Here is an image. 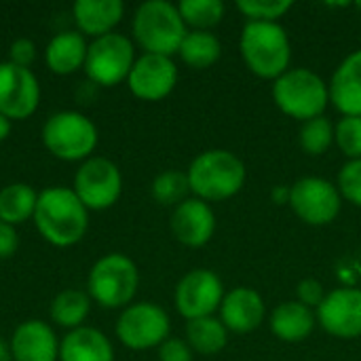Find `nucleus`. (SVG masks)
Segmentation results:
<instances>
[{
	"label": "nucleus",
	"mask_w": 361,
	"mask_h": 361,
	"mask_svg": "<svg viewBox=\"0 0 361 361\" xmlns=\"http://www.w3.org/2000/svg\"><path fill=\"white\" fill-rule=\"evenodd\" d=\"M34 224L44 241L55 247H70L82 241L89 228V209L72 188L49 186L38 192Z\"/></svg>",
	"instance_id": "nucleus-1"
},
{
	"label": "nucleus",
	"mask_w": 361,
	"mask_h": 361,
	"mask_svg": "<svg viewBox=\"0 0 361 361\" xmlns=\"http://www.w3.org/2000/svg\"><path fill=\"white\" fill-rule=\"evenodd\" d=\"M239 49L245 66L260 78L277 80L290 70L292 44L279 23L247 21L241 32Z\"/></svg>",
	"instance_id": "nucleus-2"
},
{
	"label": "nucleus",
	"mask_w": 361,
	"mask_h": 361,
	"mask_svg": "<svg viewBox=\"0 0 361 361\" xmlns=\"http://www.w3.org/2000/svg\"><path fill=\"white\" fill-rule=\"evenodd\" d=\"M190 192L197 199L209 201H226L235 197L245 184V165L231 150H205L197 159H192L188 171Z\"/></svg>",
	"instance_id": "nucleus-3"
},
{
	"label": "nucleus",
	"mask_w": 361,
	"mask_h": 361,
	"mask_svg": "<svg viewBox=\"0 0 361 361\" xmlns=\"http://www.w3.org/2000/svg\"><path fill=\"white\" fill-rule=\"evenodd\" d=\"M133 38L146 51L154 55H167L180 51L186 36V23L176 4L167 0H146L133 15Z\"/></svg>",
	"instance_id": "nucleus-4"
},
{
	"label": "nucleus",
	"mask_w": 361,
	"mask_h": 361,
	"mask_svg": "<svg viewBox=\"0 0 361 361\" xmlns=\"http://www.w3.org/2000/svg\"><path fill=\"white\" fill-rule=\"evenodd\" d=\"M137 286L140 271L135 262L121 252H110L97 258L87 277V294L104 309L129 307Z\"/></svg>",
	"instance_id": "nucleus-5"
},
{
	"label": "nucleus",
	"mask_w": 361,
	"mask_h": 361,
	"mask_svg": "<svg viewBox=\"0 0 361 361\" xmlns=\"http://www.w3.org/2000/svg\"><path fill=\"white\" fill-rule=\"evenodd\" d=\"M40 137L53 157L82 163L95 150L99 131L87 114L78 110H57L44 121Z\"/></svg>",
	"instance_id": "nucleus-6"
},
{
	"label": "nucleus",
	"mask_w": 361,
	"mask_h": 361,
	"mask_svg": "<svg viewBox=\"0 0 361 361\" xmlns=\"http://www.w3.org/2000/svg\"><path fill=\"white\" fill-rule=\"evenodd\" d=\"M273 99L283 114L307 123L324 116L330 102V91L319 74L307 68H292L275 80Z\"/></svg>",
	"instance_id": "nucleus-7"
},
{
	"label": "nucleus",
	"mask_w": 361,
	"mask_h": 361,
	"mask_svg": "<svg viewBox=\"0 0 361 361\" xmlns=\"http://www.w3.org/2000/svg\"><path fill=\"white\" fill-rule=\"evenodd\" d=\"M135 59L137 57L131 38L118 32H110L89 42L85 72L93 85L112 87L121 80H127Z\"/></svg>",
	"instance_id": "nucleus-8"
},
{
	"label": "nucleus",
	"mask_w": 361,
	"mask_h": 361,
	"mask_svg": "<svg viewBox=\"0 0 361 361\" xmlns=\"http://www.w3.org/2000/svg\"><path fill=\"white\" fill-rule=\"evenodd\" d=\"M72 190L87 209H108L121 199L123 192L121 169L108 157H89L78 165L72 180Z\"/></svg>",
	"instance_id": "nucleus-9"
},
{
	"label": "nucleus",
	"mask_w": 361,
	"mask_h": 361,
	"mask_svg": "<svg viewBox=\"0 0 361 361\" xmlns=\"http://www.w3.org/2000/svg\"><path fill=\"white\" fill-rule=\"evenodd\" d=\"M169 315L154 302H133L123 309L116 322V338L133 351L161 347L169 338Z\"/></svg>",
	"instance_id": "nucleus-10"
},
{
	"label": "nucleus",
	"mask_w": 361,
	"mask_h": 361,
	"mask_svg": "<svg viewBox=\"0 0 361 361\" xmlns=\"http://www.w3.org/2000/svg\"><path fill=\"white\" fill-rule=\"evenodd\" d=\"M290 205L305 224L326 226L341 214L343 197L332 182L309 176L290 186Z\"/></svg>",
	"instance_id": "nucleus-11"
},
{
	"label": "nucleus",
	"mask_w": 361,
	"mask_h": 361,
	"mask_svg": "<svg viewBox=\"0 0 361 361\" xmlns=\"http://www.w3.org/2000/svg\"><path fill=\"white\" fill-rule=\"evenodd\" d=\"M176 309L184 319L212 317L224 300V288L220 277L207 269H195L186 273L176 288Z\"/></svg>",
	"instance_id": "nucleus-12"
},
{
	"label": "nucleus",
	"mask_w": 361,
	"mask_h": 361,
	"mask_svg": "<svg viewBox=\"0 0 361 361\" xmlns=\"http://www.w3.org/2000/svg\"><path fill=\"white\" fill-rule=\"evenodd\" d=\"M40 82L30 68L0 61V112L11 121H23L38 110Z\"/></svg>",
	"instance_id": "nucleus-13"
},
{
	"label": "nucleus",
	"mask_w": 361,
	"mask_h": 361,
	"mask_svg": "<svg viewBox=\"0 0 361 361\" xmlns=\"http://www.w3.org/2000/svg\"><path fill=\"white\" fill-rule=\"evenodd\" d=\"M178 82V68L171 57L144 53L135 59L127 85L131 93L146 102H159L167 97Z\"/></svg>",
	"instance_id": "nucleus-14"
},
{
	"label": "nucleus",
	"mask_w": 361,
	"mask_h": 361,
	"mask_svg": "<svg viewBox=\"0 0 361 361\" xmlns=\"http://www.w3.org/2000/svg\"><path fill=\"white\" fill-rule=\"evenodd\" d=\"M317 322L336 338L351 341L361 336V290L338 288L326 294L317 307Z\"/></svg>",
	"instance_id": "nucleus-15"
},
{
	"label": "nucleus",
	"mask_w": 361,
	"mask_h": 361,
	"mask_svg": "<svg viewBox=\"0 0 361 361\" xmlns=\"http://www.w3.org/2000/svg\"><path fill=\"white\" fill-rule=\"evenodd\" d=\"M171 233L173 237L188 247H203L205 243H209V239L214 237L216 231V216L214 209L209 207V203L192 197L182 201L169 220Z\"/></svg>",
	"instance_id": "nucleus-16"
},
{
	"label": "nucleus",
	"mask_w": 361,
	"mask_h": 361,
	"mask_svg": "<svg viewBox=\"0 0 361 361\" xmlns=\"http://www.w3.org/2000/svg\"><path fill=\"white\" fill-rule=\"evenodd\" d=\"M59 343L55 330L42 319L21 322L8 341L13 361H59Z\"/></svg>",
	"instance_id": "nucleus-17"
},
{
	"label": "nucleus",
	"mask_w": 361,
	"mask_h": 361,
	"mask_svg": "<svg viewBox=\"0 0 361 361\" xmlns=\"http://www.w3.org/2000/svg\"><path fill=\"white\" fill-rule=\"evenodd\" d=\"M264 300L252 288H235L224 294L220 305V322L226 330L237 334H250L264 322Z\"/></svg>",
	"instance_id": "nucleus-18"
},
{
	"label": "nucleus",
	"mask_w": 361,
	"mask_h": 361,
	"mask_svg": "<svg viewBox=\"0 0 361 361\" xmlns=\"http://www.w3.org/2000/svg\"><path fill=\"white\" fill-rule=\"evenodd\" d=\"M328 91L330 102L343 116H361V49L341 61Z\"/></svg>",
	"instance_id": "nucleus-19"
},
{
	"label": "nucleus",
	"mask_w": 361,
	"mask_h": 361,
	"mask_svg": "<svg viewBox=\"0 0 361 361\" xmlns=\"http://www.w3.org/2000/svg\"><path fill=\"white\" fill-rule=\"evenodd\" d=\"M125 15L123 0H76L72 4V17L80 34L99 38L114 32Z\"/></svg>",
	"instance_id": "nucleus-20"
},
{
	"label": "nucleus",
	"mask_w": 361,
	"mask_h": 361,
	"mask_svg": "<svg viewBox=\"0 0 361 361\" xmlns=\"http://www.w3.org/2000/svg\"><path fill=\"white\" fill-rule=\"evenodd\" d=\"M59 361H114V349L104 332L82 326L61 338Z\"/></svg>",
	"instance_id": "nucleus-21"
},
{
	"label": "nucleus",
	"mask_w": 361,
	"mask_h": 361,
	"mask_svg": "<svg viewBox=\"0 0 361 361\" xmlns=\"http://www.w3.org/2000/svg\"><path fill=\"white\" fill-rule=\"evenodd\" d=\"M89 42L78 30L57 32L44 47V61L55 74H72L78 68H85Z\"/></svg>",
	"instance_id": "nucleus-22"
},
{
	"label": "nucleus",
	"mask_w": 361,
	"mask_h": 361,
	"mask_svg": "<svg viewBox=\"0 0 361 361\" xmlns=\"http://www.w3.org/2000/svg\"><path fill=\"white\" fill-rule=\"evenodd\" d=\"M271 332L283 343H300L315 328V315L300 302H281L271 313Z\"/></svg>",
	"instance_id": "nucleus-23"
},
{
	"label": "nucleus",
	"mask_w": 361,
	"mask_h": 361,
	"mask_svg": "<svg viewBox=\"0 0 361 361\" xmlns=\"http://www.w3.org/2000/svg\"><path fill=\"white\" fill-rule=\"evenodd\" d=\"M38 192L25 182H13L0 188V220L17 226L34 218Z\"/></svg>",
	"instance_id": "nucleus-24"
},
{
	"label": "nucleus",
	"mask_w": 361,
	"mask_h": 361,
	"mask_svg": "<svg viewBox=\"0 0 361 361\" xmlns=\"http://www.w3.org/2000/svg\"><path fill=\"white\" fill-rule=\"evenodd\" d=\"M49 313H51V319L57 326H61L68 332H72V330L85 326V319L91 313V296L87 292L74 290V288L61 290L53 298Z\"/></svg>",
	"instance_id": "nucleus-25"
},
{
	"label": "nucleus",
	"mask_w": 361,
	"mask_h": 361,
	"mask_svg": "<svg viewBox=\"0 0 361 361\" xmlns=\"http://www.w3.org/2000/svg\"><path fill=\"white\" fill-rule=\"evenodd\" d=\"M178 53L186 66H190L195 70H205L220 59L222 44L207 30H190V32H186Z\"/></svg>",
	"instance_id": "nucleus-26"
},
{
	"label": "nucleus",
	"mask_w": 361,
	"mask_h": 361,
	"mask_svg": "<svg viewBox=\"0 0 361 361\" xmlns=\"http://www.w3.org/2000/svg\"><path fill=\"white\" fill-rule=\"evenodd\" d=\"M228 330L216 317H201L186 322V343L201 355H216L226 347Z\"/></svg>",
	"instance_id": "nucleus-27"
},
{
	"label": "nucleus",
	"mask_w": 361,
	"mask_h": 361,
	"mask_svg": "<svg viewBox=\"0 0 361 361\" xmlns=\"http://www.w3.org/2000/svg\"><path fill=\"white\" fill-rule=\"evenodd\" d=\"M178 11L186 25L192 30H207L218 25L224 17V2L222 0H182Z\"/></svg>",
	"instance_id": "nucleus-28"
},
{
	"label": "nucleus",
	"mask_w": 361,
	"mask_h": 361,
	"mask_svg": "<svg viewBox=\"0 0 361 361\" xmlns=\"http://www.w3.org/2000/svg\"><path fill=\"white\" fill-rule=\"evenodd\" d=\"M150 192L154 197L157 203L161 205H173L178 207L182 201H186L188 192H190V184H188V176L176 169L163 171L152 180Z\"/></svg>",
	"instance_id": "nucleus-29"
},
{
	"label": "nucleus",
	"mask_w": 361,
	"mask_h": 361,
	"mask_svg": "<svg viewBox=\"0 0 361 361\" xmlns=\"http://www.w3.org/2000/svg\"><path fill=\"white\" fill-rule=\"evenodd\" d=\"M334 142V125L328 116L311 118L300 129V146L307 154L319 157L324 154Z\"/></svg>",
	"instance_id": "nucleus-30"
},
{
	"label": "nucleus",
	"mask_w": 361,
	"mask_h": 361,
	"mask_svg": "<svg viewBox=\"0 0 361 361\" xmlns=\"http://www.w3.org/2000/svg\"><path fill=\"white\" fill-rule=\"evenodd\" d=\"M294 6L292 0H239L237 8L250 21H269L279 23V19Z\"/></svg>",
	"instance_id": "nucleus-31"
},
{
	"label": "nucleus",
	"mask_w": 361,
	"mask_h": 361,
	"mask_svg": "<svg viewBox=\"0 0 361 361\" xmlns=\"http://www.w3.org/2000/svg\"><path fill=\"white\" fill-rule=\"evenodd\" d=\"M334 142L351 161H361V116H343L334 127Z\"/></svg>",
	"instance_id": "nucleus-32"
},
{
	"label": "nucleus",
	"mask_w": 361,
	"mask_h": 361,
	"mask_svg": "<svg viewBox=\"0 0 361 361\" xmlns=\"http://www.w3.org/2000/svg\"><path fill=\"white\" fill-rule=\"evenodd\" d=\"M338 192L343 199L361 207V161H349L338 173Z\"/></svg>",
	"instance_id": "nucleus-33"
},
{
	"label": "nucleus",
	"mask_w": 361,
	"mask_h": 361,
	"mask_svg": "<svg viewBox=\"0 0 361 361\" xmlns=\"http://www.w3.org/2000/svg\"><path fill=\"white\" fill-rule=\"evenodd\" d=\"M36 59V44L32 38H15L8 47V61L17 63V66H23L27 68L32 61Z\"/></svg>",
	"instance_id": "nucleus-34"
},
{
	"label": "nucleus",
	"mask_w": 361,
	"mask_h": 361,
	"mask_svg": "<svg viewBox=\"0 0 361 361\" xmlns=\"http://www.w3.org/2000/svg\"><path fill=\"white\" fill-rule=\"evenodd\" d=\"M159 360L161 361H192V349L182 338H167L159 347Z\"/></svg>",
	"instance_id": "nucleus-35"
},
{
	"label": "nucleus",
	"mask_w": 361,
	"mask_h": 361,
	"mask_svg": "<svg viewBox=\"0 0 361 361\" xmlns=\"http://www.w3.org/2000/svg\"><path fill=\"white\" fill-rule=\"evenodd\" d=\"M298 302L300 305H305V307H309V309H317L322 302H324V298H326V292H324V286L317 281V279H302L300 283H298Z\"/></svg>",
	"instance_id": "nucleus-36"
},
{
	"label": "nucleus",
	"mask_w": 361,
	"mask_h": 361,
	"mask_svg": "<svg viewBox=\"0 0 361 361\" xmlns=\"http://www.w3.org/2000/svg\"><path fill=\"white\" fill-rule=\"evenodd\" d=\"M19 247V235L15 226L0 220V258H11Z\"/></svg>",
	"instance_id": "nucleus-37"
},
{
	"label": "nucleus",
	"mask_w": 361,
	"mask_h": 361,
	"mask_svg": "<svg viewBox=\"0 0 361 361\" xmlns=\"http://www.w3.org/2000/svg\"><path fill=\"white\" fill-rule=\"evenodd\" d=\"M273 201L277 205H283V203H290V186H277L273 190Z\"/></svg>",
	"instance_id": "nucleus-38"
},
{
	"label": "nucleus",
	"mask_w": 361,
	"mask_h": 361,
	"mask_svg": "<svg viewBox=\"0 0 361 361\" xmlns=\"http://www.w3.org/2000/svg\"><path fill=\"white\" fill-rule=\"evenodd\" d=\"M11 127H13L11 125V118L0 112V142H4L11 135Z\"/></svg>",
	"instance_id": "nucleus-39"
},
{
	"label": "nucleus",
	"mask_w": 361,
	"mask_h": 361,
	"mask_svg": "<svg viewBox=\"0 0 361 361\" xmlns=\"http://www.w3.org/2000/svg\"><path fill=\"white\" fill-rule=\"evenodd\" d=\"M0 361H13V353H11V345L0 336Z\"/></svg>",
	"instance_id": "nucleus-40"
}]
</instances>
